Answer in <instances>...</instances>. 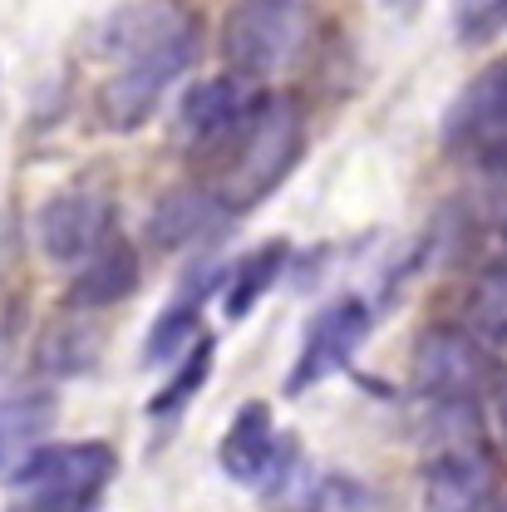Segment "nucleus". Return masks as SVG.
I'll return each mask as SVG.
<instances>
[{"label": "nucleus", "instance_id": "obj_1", "mask_svg": "<svg viewBox=\"0 0 507 512\" xmlns=\"http://www.w3.org/2000/svg\"><path fill=\"white\" fill-rule=\"evenodd\" d=\"M202 30L197 15L178 0H143L124 5L99 30V55L114 64L99 84V119L114 133H133L153 119L163 94L197 60Z\"/></svg>", "mask_w": 507, "mask_h": 512}, {"label": "nucleus", "instance_id": "obj_2", "mask_svg": "<svg viewBox=\"0 0 507 512\" xmlns=\"http://www.w3.org/2000/svg\"><path fill=\"white\" fill-rule=\"evenodd\" d=\"M119 473V453L99 439L40 444L10 468L5 512H99Z\"/></svg>", "mask_w": 507, "mask_h": 512}, {"label": "nucleus", "instance_id": "obj_3", "mask_svg": "<svg viewBox=\"0 0 507 512\" xmlns=\"http://www.w3.org/2000/svg\"><path fill=\"white\" fill-rule=\"evenodd\" d=\"M301 158V119L286 99H261L247 128L212 158L217 163V183H212V197L222 212H242L261 202L266 192L276 188Z\"/></svg>", "mask_w": 507, "mask_h": 512}, {"label": "nucleus", "instance_id": "obj_4", "mask_svg": "<svg viewBox=\"0 0 507 512\" xmlns=\"http://www.w3.org/2000/svg\"><path fill=\"white\" fill-rule=\"evenodd\" d=\"M306 35V5L301 0H237L222 30V55L227 74L261 84L271 74H281L296 60Z\"/></svg>", "mask_w": 507, "mask_h": 512}, {"label": "nucleus", "instance_id": "obj_5", "mask_svg": "<svg viewBox=\"0 0 507 512\" xmlns=\"http://www.w3.org/2000/svg\"><path fill=\"white\" fill-rule=\"evenodd\" d=\"M488 384V350L463 325H429L414 340V389L434 404H468Z\"/></svg>", "mask_w": 507, "mask_h": 512}, {"label": "nucleus", "instance_id": "obj_6", "mask_svg": "<svg viewBox=\"0 0 507 512\" xmlns=\"http://www.w3.org/2000/svg\"><path fill=\"white\" fill-rule=\"evenodd\" d=\"M261 89L237 79V74H217V79H197L183 104H178V138L188 143L192 153L217 158L242 128L261 109Z\"/></svg>", "mask_w": 507, "mask_h": 512}, {"label": "nucleus", "instance_id": "obj_7", "mask_svg": "<svg viewBox=\"0 0 507 512\" xmlns=\"http://www.w3.org/2000/svg\"><path fill=\"white\" fill-rule=\"evenodd\" d=\"M444 143L493 173H507V64L478 74L453 99L444 119Z\"/></svg>", "mask_w": 507, "mask_h": 512}, {"label": "nucleus", "instance_id": "obj_8", "mask_svg": "<svg viewBox=\"0 0 507 512\" xmlns=\"http://www.w3.org/2000/svg\"><path fill=\"white\" fill-rule=\"evenodd\" d=\"M217 463H222V473H227L232 483L266 488V493H271V488H281V483L291 478L296 448L276 429L271 409H266L261 399H252V404H242L237 419L227 424V434H222V444H217Z\"/></svg>", "mask_w": 507, "mask_h": 512}, {"label": "nucleus", "instance_id": "obj_9", "mask_svg": "<svg viewBox=\"0 0 507 512\" xmlns=\"http://www.w3.org/2000/svg\"><path fill=\"white\" fill-rule=\"evenodd\" d=\"M365 335H370V306H365V301H355V296L330 301V306L311 320V330H306V340H301V350H296V365H291V375H286V394L316 389V384H325L330 375H340V370L355 360V350L365 345Z\"/></svg>", "mask_w": 507, "mask_h": 512}, {"label": "nucleus", "instance_id": "obj_10", "mask_svg": "<svg viewBox=\"0 0 507 512\" xmlns=\"http://www.w3.org/2000/svg\"><path fill=\"white\" fill-rule=\"evenodd\" d=\"M114 202H109V192L99 188H64L55 192L50 202H45V212H40V247L50 261H60V266H79L84 256L94 252L114 227Z\"/></svg>", "mask_w": 507, "mask_h": 512}, {"label": "nucleus", "instance_id": "obj_11", "mask_svg": "<svg viewBox=\"0 0 507 512\" xmlns=\"http://www.w3.org/2000/svg\"><path fill=\"white\" fill-rule=\"evenodd\" d=\"M133 286H138V252L119 232H109L79 261V276L69 286V306L74 311H104V306H119L124 296H133Z\"/></svg>", "mask_w": 507, "mask_h": 512}, {"label": "nucleus", "instance_id": "obj_12", "mask_svg": "<svg viewBox=\"0 0 507 512\" xmlns=\"http://www.w3.org/2000/svg\"><path fill=\"white\" fill-rule=\"evenodd\" d=\"M493 498L488 458L473 448H448L424 473V508L429 512H483Z\"/></svg>", "mask_w": 507, "mask_h": 512}, {"label": "nucleus", "instance_id": "obj_13", "mask_svg": "<svg viewBox=\"0 0 507 512\" xmlns=\"http://www.w3.org/2000/svg\"><path fill=\"white\" fill-rule=\"evenodd\" d=\"M55 424V404L40 389H10L0 394V473H10L25 453H35Z\"/></svg>", "mask_w": 507, "mask_h": 512}, {"label": "nucleus", "instance_id": "obj_14", "mask_svg": "<svg viewBox=\"0 0 507 512\" xmlns=\"http://www.w3.org/2000/svg\"><path fill=\"white\" fill-rule=\"evenodd\" d=\"M217 217H222V207L207 188H173L153 212V242L158 247H183L192 237H202Z\"/></svg>", "mask_w": 507, "mask_h": 512}, {"label": "nucleus", "instance_id": "obj_15", "mask_svg": "<svg viewBox=\"0 0 507 512\" xmlns=\"http://www.w3.org/2000/svg\"><path fill=\"white\" fill-rule=\"evenodd\" d=\"M281 266H286V247H281V242H271V247H261V252L242 256L232 271H222V291H227V320H242V316H247L256 301H261V296L276 286Z\"/></svg>", "mask_w": 507, "mask_h": 512}, {"label": "nucleus", "instance_id": "obj_16", "mask_svg": "<svg viewBox=\"0 0 507 512\" xmlns=\"http://www.w3.org/2000/svg\"><path fill=\"white\" fill-rule=\"evenodd\" d=\"M202 296H207V281L197 276V286H188V296H178L173 306H163V316L153 320L148 345H143V355H148V360H158V365L183 360L188 340L197 335V311H202Z\"/></svg>", "mask_w": 507, "mask_h": 512}, {"label": "nucleus", "instance_id": "obj_17", "mask_svg": "<svg viewBox=\"0 0 507 512\" xmlns=\"http://www.w3.org/2000/svg\"><path fill=\"white\" fill-rule=\"evenodd\" d=\"M468 330H478L488 345L507 350V261L488 266L473 281V291H468Z\"/></svg>", "mask_w": 507, "mask_h": 512}, {"label": "nucleus", "instance_id": "obj_18", "mask_svg": "<svg viewBox=\"0 0 507 512\" xmlns=\"http://www.w3.org/2000/svg\"><path fill=\"white\" fill-rule=\"evenodd\" d=\"M453 25L463 40H488L507 25V0H453Z\"/></svg>", "mask_w": 507, "mask_h": 512}, {"label": "nucleus", "instance_id": "obj_19", "mask_svg": "<svg viewBox=\"0 0 507 512\" xmlns=\"http://www.w3.org/2000/svg\"><path fill=\"white\" fill-rule=\"evenodd\" d=\"M207 355H212V345H207V340H197V345L188 350V375L178 370L173 380L158 389V399H153V414H168V409H183V404H188L192 389L207 380Z\"/></svg>", "mask_w": 507, "mask_h": 512}, {"label": "nucleus", "instance_id": "obj_20", "mask_svg": "<svg viewBox=\"0 0 507 512\" xmlns=\"http://www.w3.org/2000/svg\"><path fill=\"white\" fill-rule=\"evenodd\" d=\"M498 419H503V434H507V380L498 384Z\"/></svg>", "mask_w": 507, "mask_h": 512}, {"label": "nucleus", "instance_id": "obj_21", "mask_svg": "<svg viewBox=\"0 0 507 512\" xmlns=\"http://www.w3.org/2000/svg\"><path fill=\"white\" fill-rule=\"evenodd\" d=\"M384 5H389V10H399V15H404V10H414V5H419V0H384Z\"/></svg>", "mask_w": 507, "mask_h": 512}, {"label": "nucleus", "instance_id": "obj_22", "mask_svg": "<svg viewBox=\"0 0 507 512\" xmlns=\"http://www.w3.org/2000/svg\"><path fill=\"white\" fill-rule=\"evenodd\" d=\"M493 512H507V498H503V503H498V508H493Z\"/></svg>", "mask_w": 507, "mask_h": 512}]
</instances>
